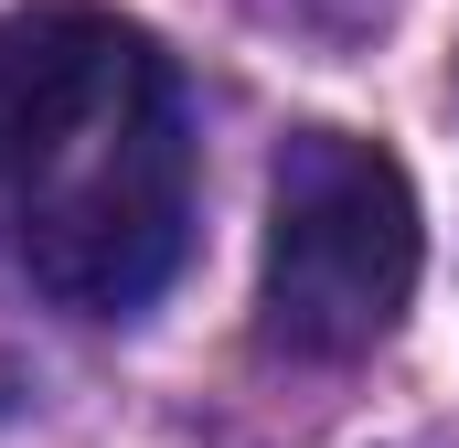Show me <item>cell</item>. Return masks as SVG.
Instances as JSON below:
<instances>
[{
	"label": "cell",
	"instance_id": "cell-1",
	"mask_svg": "<svg viewBox=\"0 0 459 448\" xmlns=\"http://www.w3.org/2000/svg\"><path fill=\"white\" fill-rule=\"evenodd\" d=\"M193 246L182 86L97 0L0 11V256L65 310H150Z\"/></svg>",
	"mask_w": 459,
	"mask_h": 448
},
{
	"label": "cell",
	"instance_id": "cell-2",
	"mask_svg": "<svg viewBox=\"0 0 459 448\" xmlns=\"http://www.w3.org/2000/svg\"><path fill=\"white\" fill-rule=\"evenodd\" d=\"M428 267L417 182L363 128H299L267 171V256H256V321L299 363H352L406 321Z\"/></svg>",
	"mask_w": 459,
	"mask_h": 448
}]
</instances>
